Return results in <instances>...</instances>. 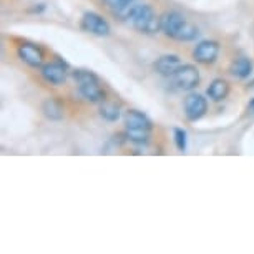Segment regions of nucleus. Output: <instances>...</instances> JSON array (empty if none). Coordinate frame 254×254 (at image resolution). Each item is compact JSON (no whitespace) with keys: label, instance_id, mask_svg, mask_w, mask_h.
Segmentation results:
<instances>
[{"label":"nucleus","instance_id":"1","mask_svg":"<svg viewBox=\"0 0 254 254\" xmlns=\"http://www.w3.org/2000/svg\"><path fill=\"white\" fill-rule=\"evenodd\" d=\"M127 18L133 25V28H136V30L141 33L151 35V33H156L158 30H161L160 17H156L155 10H153L150 5H146V3L133 7V10L128 13Z\"/></svg>","mask_w":254,"mask_h":254},{"label":"nucleus","instance_id":"2","mask_svg":"<svg viewBox=\"0 0 254 254\" xmlns=\"http://www.w3.org/2000/svg\"><path fill=\"white\" fill-rule=\"evenodd\" d=\"M73 76H75V81L78 83V90H80V93L83 95V98H87L88 102H100V100L103 98V92H102V88H100L98 78L92 71L76 70Z\"/></svg>","mask_w":254,"mask_h":254},{"label":"nucleus","instance_id":"3","mask_svg":"<svg viewBox=\"0 0 254 254\" xmlns=\"http://www.w3.org/2000/svg\"><path fill=\"white\" fill-rule=\"evenodd\" d=\"M173 78V85L178 90H193L198 87L199 83V71L193 65H181V68L171 76Z\"/></svg>","mask_w":254,"mask_h":254},{"label":"nucleus","instance_id":"4","mask_svg":"<svg viewBox=\"0 0 254 254\" xmlns=\"http://www.w3.org/2000/svg\"><path fill=\"white\" fill-rule=\"evenodd\" d=\"M208 112V100L199 93H190L185 98V115L191 122L203 118Z\"/></svg>","mask_w":254,"mask_h":254},{"label":"nucleus","instance_id":"5","mask_svg":"<svg viewBox=\"0 0 254 254\" xmlns=\"http://www.w3.org/2000/svg\"><path fill=\"white\" fill-rule=\"evenodd\" d=\"M81 27H83V30L93 33V35H100V37H105L110 33L108 22L95 12L85 13L83 18H81Z\"/></svg>","mask_w":254,"mask_h":254},{"label":"nucleus","instance_id":"6","mask_svg":"<svg viewBox=\"0 0 254 254\" xmlns=\"http://www.w3.org/2000/svg\"><path fill=\"white\" fill-rule=\"evenodd\" d=\"M161 20V30L165 35L176 38L178 32L181 30V27L185 25L186 20L180 12H166L160 17Z\"/></svg>","mask_w":254,"mask_h":254},{"label":"nucleus","instance_id":"7","mask_svg":"<svg viewBox=\"0 0 254 254\" xmlns=\"http://www.w3.org/2000/svg\"><path fill=\"white\" fill-rule=\"evenodd\" d=\"M219 54V45L214 40H203L196 45V49L193 52L194 59L201 62V64H213L218 59Z\"/></svg>","mask_w":254,"mask_h":254},{"label":"nucleus","instance_id":"8","mask_svg":"<svg viewBox=\"0 0 254 254\" xmlns=\"http://www.w3.org/2000/svg\"><path fill=\"white\" fill-rule=\"evenodd\" d=\"M18 57H20L27 65L33 66V68L42 66V64H44V52H42L40 47H37L33 44H22L18 47Z\"/></svg>","mask_w":254,"mask_h":254},{"label":"nucleus","instance_id":"9","mask_svg":"<svg viewBox=\"0 0 254 254\" xmlns=\"http://www.w3.org/2000/svg\"><path fill=\"white\" fill-rule=\"evenodd\" d=\"M181 65L183 64H181V59L178 55L168 54V55H161L160 59L156 60L155 68L158 73L163 76H173L176 71L181 68Z\"/></svg>","mask_w":254,"mask_h":254},{"label":"nucleus","instance_id":"10","mask_svg":"<svg viewBox=\"0 0 254 254\" xmlns=\"http://www.w3.org/2000/svg\"><path fill=\"white\" fill-rule=\"evenodd\" d=\"M125 125L127 130H141V131H151V122L145 113L138 110H128L125 115Z\"/></svg>","mask_w":254,"mask_h":254},{"label":"nucleus","instance_id":"11","mask_svg":"<svg viewBox=\"0 0 254 254\" xmlns=\"http://www.w3.org/2000/svg\"><path fill=\"white\" fill-rule=\"evenodd\" d=\"M42 76L52 85H60L66 80V68L60 62H52L42 66Z\"/></svg>","mask_w":254,"mask_h":254},{"label":"nucleus","instance_id":"12","mask_svg":"<svg viewBox=\"0 0 254 254\" xmlns=\"http://www.w3.org/2000/svg\"><path fill=\"white\" fill-rule=\"evenodd\" d=\"M253 73V62L248 59V57H239L233 62L231 65V75L234 78L244 80L248 78L249 75Z\"/></svg>","mask_w":254,"mask_h":254},{"label":"nucleus","instance_id":"13","mask_svg":"<svg viewBox=\"0 0 254 254\" xmlns=\"http://www.w3.org/2000/svg\"><path fill=\"white\" fill-rule=\"evenodd\" d=\"M228 93H229V85L226 80L216 78V80L211 81V85L208 88V95L213 102H221V100L228 97Z\"/></svg>","mask_w":254,"mask_h":254},{"label":"nucleus","instance_id":"14","mask_svg":"<svg viewBox=\"0 0 254 254\" xmlns=\"http://www.w3.org/2000/svg\"><path fill=\"white\" fill-rule=\"evenodd\" d=\"M42 112L49 120H62L64 118V107H62L60 102H57L55 98H47L44 103H42Z\"/></svg>","mask_w":254,"mask_h":254},{"label":"nucleus","instance_id":"15","mask_svg":"<svg viewBox=\"0 0 254 254\" xmlns=\"http://www.w3.org/2000/svg\"><path fill=\"white\" fill-rule=\"evenodd\" d=\"M107 5L112 8L115 13L127 18L128 13L133 10V7L136 5V0H105Z\"/></svg>","mask_w":254,"mask_h":254},{"label":"nucleus","instance_id":"16","mask_svg":"<svg viewBox=\"0 0 254 254\" xmlns=\"http://www.w3.org/2000/svg\"><path fill=\"white\" fill-rule=\"evenodd\" d=\"M100 115L108 122H117L120 118V108L113 102H103L102 107H100Z\"/></svg>","mask_w":254,"mask_h":254},{"label":"nucleus","instance_id":"17","mask_svg":"<svg viewBox=\"0 0 254 254\" xmlns=\"http://www.w3.org/2000/svg\"><path fill=\"white\" fill-rule=\"evenodd\" d=\"M198 35H199L198 27L191 25V23H185V25L181 27V30L178 32V35H176V40L190 42V40H194V38L198 37Z\"/></svg>","mask_w":254,"mask_h":254},{"label":"nucleus","instance_id":"18","mask_svg":"<svg viewBox=\"0 0 254 254\" xmlns=\"http://www.w3.org/2000/svg\"><path fill=\"white\" fill-rule=\"evenodd\" d=\"M127 135L131 141L135 143H146L150 140V131H141V130H127Z\"/></svg>","mask_w":254,"mask_h":254},{"label":"nucleus","instance_id":"19","mask_svg":"<svg viewBox=\"0 0 254 254\" xmlns=\"http://www.w3.org/2000/svg\"><path fill=\"white\" fill-rule=\"evenodd\" d=\"M175 143H176V146H178L180 151L186 150V131L185 130L176 128V130H175Z\"/></svg>","mask_w":254,"mask_h":254},{"label":"nucleus","instance_id":"20","mask_svg":"<svg viewBox=\"0 0 254 254\" xmlns=\"http://www.w3.org/2000/svg\"><path fill=\"white\" fill-rule=\"evenodd\" d=\"M248 110H249V112H251V113H254V98L251 100V102H249V105H248Z\"/></svg>","mask_w":254,"mask_h":254}]
</instances>
